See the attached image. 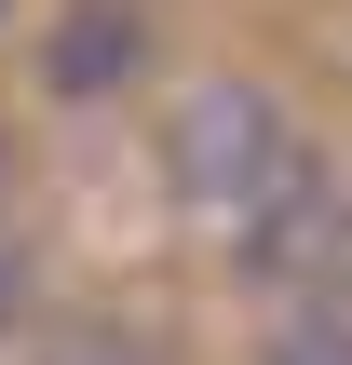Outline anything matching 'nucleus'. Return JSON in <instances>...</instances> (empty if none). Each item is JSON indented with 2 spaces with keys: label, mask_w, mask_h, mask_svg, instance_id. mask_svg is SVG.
Here are the masks:
<instances>
[{
  "label": "nucleus",
  "mask_w": 352,
  "mask_h": 365,
  "mask_svg": "<svg viewBox=\"0 0 352 365\" xmlns=\"http://www.w3.org/2000/svg\"><path fill=\"white\" fill-rule=\"evenodd\" d=\"M163 163H176V203H190L231 257H244V244H258V230L326 176L271 81H190V95L163 108Z\"/></svg>",
  "instance_id": "f257e3e1"
},
{
  "label": "nucleus",
  "mask_w": 352,
  "mask_h": 365,
  "mask_svg": "<svg viewBox=\"0 0 352 365\" xmlns=\"http://www.w3.org/2000/svg\"><path fill=\"white\" fill-rule=\"evenodd\" d=\"M136 68H149V14H136V0H68V14L41 27V95H54V108L136 95Z\"/></svg>",
  "instance_id": "f03ea898"
},
{
  "label": "nucleus",
  "mask_w": 352,
  "mask_h": 365,
  "mask_svg": "<svg viewBox=\"0 0 352 365\" xmlns=\"http://www.w3.org/2000/svg\"><path fill=\"white\" fill-rule=\"evenodd\" d=\"M258 365H352V284L285 298V312H271V339H258Z\"/></svg>",
  "instance_id": "7ed1b4c3"
},
{
  "label": "nucleus",
  "mask_w": 352,
  "mask_h": 365,
  "mask_svg": "<svg viewBox=\"0 0 352 365\" xmlns=\"http://www.w3.org/2000/svg\"><path fill=\"white\" fill-rule=\"evenodd\" d=\"M27 365H163V352H149V339H122V325H54Z\"/></svg>",
  "instance_id": "20e7f679"
},
{
  "label": "nucleus",
  "mask_w": 352,
  "mask_h": 365,
  "mask_svg": "<svg viewBox=\"0 0 352 365\" xmlns=\"http://www.w3.org/2000/svg\"><path fill=\"white\" fill-rule=\"evenodd\" d=\"M27 298H41V271H27V244L0 230V352H14V325H27Z\"/></svg>",
  "instance_id": "39448f33"
},
{
  "label": "nucleus",
  "mask_w": 352,
  "mask_h": 365,
  "mask_svg": "<svg viewBox=\"0 0 352 365\" xmlns=\"http://www.w3.org/2000/svg\"><path fill=\"white\" fill-rule=\"evenodd\" d=\"M0 14H14V0H0Z\"/></svg>",
  "instance_id": "423d86ee"
}]
</instances>
